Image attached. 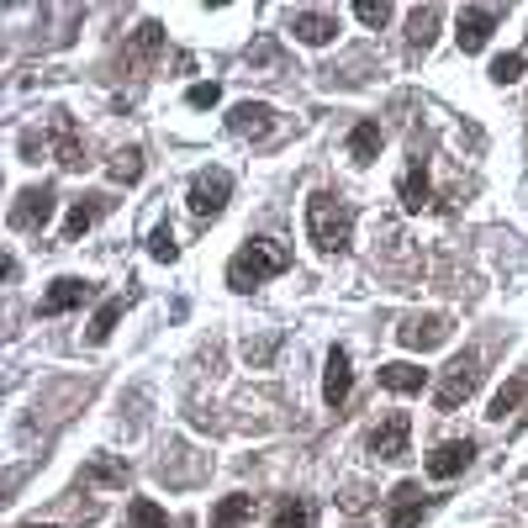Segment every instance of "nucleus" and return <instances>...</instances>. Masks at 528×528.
I'll use <instances>...</instances> for the list:
<instances>
[{"label":"nucleus","instance_id":"1","mask_svg":"<svg viewBox=\"0 0 528 528\" xmlns=\"http://www.w3.org/2000/svg\"><path fill=\"white\" fill-rule=\"evenodd\" d=\"M286 270H291V249H286V243L254 238V243H243V249L228 259V286L233 291H254L270 275H286Z\"/></svg>","mask_w":528,"mask_h":528},{"label":"nucleus","instance_id":"2","mask_svg":"<svg viewBox=\"0 0 528 528\" xmlns=\"http://www.w3.org/2000/svg\"><path fill=\"white\" fill-rule=\"evenodd\" d=\"M307 238H312L323 254H344L349 238H354V206L338 201V196H328V191L307 196Z\"/></svg>","mask_w":528,"mask_h":528},{"label":"nucleus","instance_id":"3","mask_svg":"<svg viewBox=\"0 0 528 528\" xmlns=\"http://www.w3.org/2000/svg\"><path fill=\"white\" fill-rule=\"evenodd\" d=\"M476 386H481V360L465 349V354H455V360L444 365L439 386H433V407H439V412H455V407H465L470 396H476Z\"/></svg>","mask_w":528,"mask_h":528},{"label":"nucleus","instance_id":"4","mask_svg":"<svg viewBox=\"0 0 528 528\" xmlns=\"http://www.w3.org/2000/svg\"><path fill=\"white\" fill-rule=\"evenodd\" d=\"M228 196H233V175L228 169H201V175L191 180V217H201V222H212V217H222V206H228Z\"/></svg>","mask_w":528,"mask_h":528},{"label":"nucleus","instance_id":"5","mask_svg":"<svg viewBox=\"0 0 528 528\" xmlns=\"http://www.w3.org/2000/svg\"><path fill=\"white\" fill-rule=\"evenodd\" d=\"M48 217H53V191H48V185H27V191L11 201V212H6V222L16 233L48 228Z\"/></svg>","mask_w":528,"mask_h":528},{"label":"nucleus","instance_id":"6","mask_svg":"<svg viewBox=\"0 0 528 528\" xmlns=\"http://www.w3.org/2000/svg\"><path fill=\"white\" fill-rule=\"evenodd\" d=\"M407 444H412V418L407 412H391V418H381L375 433H370V455L375 460H402Z\"/></svg>","mask_w":528,"mask_h":528},{"label":"nucleus","instance_id":"7","mask_svg":"<svg viewBox=\"0 0 528 528\" xmlns=\"http://www.w3.org/2000/svg\"><path fill=\"white\" fill-rule=\"evenodd\" d=\"M497 22H502V11H497V6H465V11H460V22H455L460 48H465V53H481V48H486V37L497 32Z\"/></svg>","mask_w":528,"mask_h":528},{"label":"nucleus","instance_id":"8","mask_svg":"<svg viewBox=\"0 0 528 528\" xmlns=\"http://www.w3.org/2000/svg\"><path fill=\"white\" fill-rule=\"evenodd\" d=\"M444 338H449V317H439V312L407 317V323L396 328V344H402V349H439Z\"/></svg>","mask_w":528,"mask_h":528},{"label":"nucleus","instance_id":"9","mask_svg":"<svg viewBox=\"0 0 528 528\" xmlns=\"http://www.w3.org/2000/svg\"><path fill=\"white\" fill-rule=\"evenodd\" d=\"M228 132H238V138H270L275 132V106L264 101H238L228 111Z\"/></svg>","mask_w":528,"mask_h":528},{"label":"nucleus","instance_id":"10","mask_svg":"<svg viewBox=\"0 0 528 528\" xmlns=\"http://www.w3.org/2000/svg\"><path fill=\"white\" fill-rule=\"evenodd\" d=\"M470 460H476V444H470V439H449V444H439L428 455V476L433 481H455L460 470H470Z\"/></svg>","mask_w":528,"mask_h":528},{"label":"nucleus","instance_id":"11","mask_svg":"<svg viewBox=\"0 0 528 528\" xmlns=\"http://www.w3.org/2000/svg\"><path fill=\"white\" fill-rule=\"evenodd\" d=\"M291 32H296V43H307V48H328L338 37V16H328V11H296Z\"/></svg>","mask_w":528,"mask_h":528},{"label":"nucleus","instance_id":"12","mask_svg":"<svg viewBox=\"0 0 528 528\" xmlns=\"http://www.w3.org/2000/svg\"><path fill=\"white\" fill-rule=\"evenodd\" d=\"M423 513H428V502H423V492H418V481H402V486L391 492V523H386V528H418Z\"/></svg>","mask_w":528,"mask_h":528},{"label":"nucleus","instance_id":"13","mask_svg":"<svg viewBox=\"0 0 528 528\" xmlns=\"http://www.w3.org/2000/svg\"><path fill=\"white\" fill-rule=\"evenodd\" d=\"M349 391H354V365H349L344 349H333L328 354V375H323V402L328 407H344Z\"/></svg>","mask_w":528,"mask_h":528},{"label":"nucleus","instance_id":"14","mask_svg":"<svg viewBox=\"0 0 528 528\" xmlns=\"http://www.w3.org/2000/svg\"><path fill=\"white\" fill-rule=\"evenodd\" d=\"M106 212H111V201H106V196H80V201L69 206V217H64V238H69V243H74V238H85Z\"/></svg>","mask_w":528,"mask_h":528},{"label":"nucleus","instance_id":"15","mask_svg":"<svg viewBox=\"0 0 528 528\" xmlns=\"http://www.w3.org/2000/svg\"><path fill=\"white\" fill-rule=\"evenodd\" d=\"M90 296V286L80 275H64V280H53V286L43 291V317H59V312H74L80 301Z\"/></svg>","mask_w":528,"mask_h":528},{"label":"nucleus","instance_id":"16","mask_svg":"<svg viewBox=\"0 0 528 528\" xmlns=\"http://www.w3.org/2000/svg\"><path fill=\"white\" fill-rule=\"evenodd\" d=\"M53 148H59V164L64 169H85V143H80V132H74V122L64 117H53Z\"/></svg>","mask_w":528,"mask_h":528},{"label":"nucleus","instance_id":"17","mask_svg":"<svg viewBox=\"0 0 528 528\" xmlns=\"http://www.w3.org/2000/svg\"><path fill=\"white\" fill-rule=\"evenodd\" d=\"M402 206H407V212H428V206H433V185H428L423 159H412L407 175H402Z\"/></svg>","mask_w":528,"mask_h":528},{"label":"nucleus","instance_id":"18","mask_svg":"<svg viewBox=\"0 0 528 528\" xmlns=\"http://www.w3.org/2000/svg\"><path fill=\"white\" fill-rule=\"evenodd\" d=\"M381 127H375V122H354V132H349V159L354 164H375V159H381Z\"/></svg>","mask_w":528,"mask_h":528},{"label":"nucleus","instance_id":"19","mask_svg":"<svg viewBox=\"0 0 528 528\" xmlns=\"http://www.w3.org/2000/svg\"><path fill=\"white\" fill-rule=\"evenodd\" d=\"M381 386L396 396H412V391H423V370L412 360H391V365H381Z\"/></svg>","mask_w":528,"mask_h":528},{"label":"nucleus","instance_id":"20","mask_svg":"<svg viewBox=\"0 0 528 528\" xmlns=\"http://www.w3.org/2000/svg\"><path fill=\"white\" fill-rule=\"evenodd\" d=\"M127 523H132V528H180L154 497H132V502H127Z\"/></svg>","mask_w":528,"mask_h":528},{"label":"nucleus","instance_id":"21","mask_svg":"<svg viewBox=\"0 0 528 528\" xmlns=\"http://www.w3.org/2000/svg\"><path fill=\"white\" fill-rule=\"evenodd\" d=\"M85 486H127V460H117V455H101V460H90L85 465V476H80Z\"/></svg>","mask_w":528,"mask_h":528},{"label":"nucleus","instance_id":"22","mask_svg":"<svg viewBox=\"0 0 528 528\" xmlns=\"http://www.w3.org/2000/svg\"><path fill=\"white\" fill-rule=\"evenodd\" d=\"M249 518H254V497H243V492L222 497L212 507V528H238V523H249Z\"/></svg>","mask_w":528,"mask_h":528},{"label":"nucleus","instance_id":"23","mask_svg":"<svg viewBox=\"0 0 528 528\" xmlns=\"http://www.w3.org/2000/svg\"><path fill=\"white\" fill-rule=\"evenodd\" d=\"M523 396H528V370H518L513 381H507V386L492 396V412H486V418H497V423H502L507 412H518V407H523Z\"/></svg>","mask_w":528,"mask_h":528},{"label":"nucleus","instance_id":"24","mask_svg":"<svg viewBox=\"0 0 528 528\" xmlns=\"http://www.w3.org/2000/svg\"><path fill=\"white\" fill-rule=\"evenodd\" d=\"M106 175H111V185H138L143 180V148H122V154H111Z\"/></svg>","mask_w":528,"mask_h":528},{"label":"nucleus","instance_id":"25","mask_svg":"<svg viewBox=\"0 0 528 528\" xmlns=\"http://www.w3.org/2000/svg\"><path fill=\"white\" fill-rule=\"evenodd\" d=\"M122 312H127V301L122 296H111V301H101V312L90 317V344H106L111 333H117V323H122Z\"/></svg>","mask_w":528,"mask_h":528},{"label":"nucleus","instance_id":"26","mask_svg":"<svg viewBox=\"0 0 528 528\" xmlns=\"http://www.w3.org/2000/svg\"><path fill=\"white\" fill-rule=\"evenodd\" d=\"M312 523H317V507L301 497H286L275 507V528H312Z\"/></svg>","mask_w":528,"mask_h":528},{"label":"nucleus","instance_id":"27","mask_svg":"<svg viewBox=\"0 0 528 528\" xmlns=\"http://www.w3.org/2000/svg\"><path fill=\"white\" fill-rule=\"evenodd\" d=\"M523 69H528V48H513V53H502V59H492V80L513 85V80H523Z\"/></svg>","mask_w":528,"mask_h":528},{"label":"nucleus","instance_id":"28","mask_svg":"<svg viewBox=\"0 0 528 528\" xmlns=\"http://www.w3.org/2000/svg\"><path fill=\"white\" fill-rule=\"evenodd\" d=\"M159 48H164V27L159 22H143L138 32H132V59H154Z\"/></svg>","mask_w":528,"mask_h":528},{"label":"nucleus","instance_id":"29","mask_svg":"<svg viewBox=\"0 0 528 528\" xmlns=\"http://www.w3.org/2000/svg\"><path fill=\"white\" fill-rule=\"evenodd\" d=\"M433 27H439V6H428V11H412V27H407L412 48H428V43H433Z\"/></svg>","mask_w":528,"mask_h":528},{"label":"nucleus","instance_id":"30","mask_svg":"<svg viewBox=\"0 0 528 528\" xmlns=\"http://www.w3.org/2000/svg\"><path fill=\"white\" fill-rule=\"evenodd\" d=\"M354 16H360L365 27H386L391 22V6H386V0H354Z\"/></svg>","mask_w":528,"mask_h":528},{"label":"nucleus","instance_id":"31","mask_svg":"<svg viewBox=\"0 0 528 528\" xmlns=\"http://www.w3.org/2000/svg\"><path fill=\"white\" fill-rule=\"evenodd\" d=\"M148 254H154L159 264H175V259H180V249H175V233H169V228H154V238H148Z\"/></svg>","mask_w":528,"mask_h":528},{"label":"nucleus","instance_id":"32","mask_svg":"<svg viewBox=\"0 0 528 528\" xmlns=\"http://www.w3.org/2000/svg\"><path fill=\"white\" fill-rule=\"evenodd\" d=\"M185 101H191L196 111H212L222 101V85L217 80H201V85H191V96H185Z\"/></svg>","mask_w":528,"mask_h":528},{"label":"nucleus","instance_id":"33","mask_svg":"<svg viewBox=\"0 0 528 528\" xmlns=\"http://www.w3.org/2000/svg\"><path fill=\"white\" fill-rule=\"evenodd\" d=\"M270 354H275V338H259V344L249 338V344H243V360L249 365H270Z\"/></svg>","mask_w":528,"mask_h":528},{"label":"nucleus","instance_id":"34","mask_svg":"<svg viewBox=\"0 0 528 528\" xmlns=\"http://www.w3.org/2000/svg\"><path fill=\"white\" fill-rule=\"evenodd\" d=\"M249 64H275V43H270V37H264V43H254V48H249Z\"/></svg>","mask_w":528,"mask_h":528}]
</instances>
